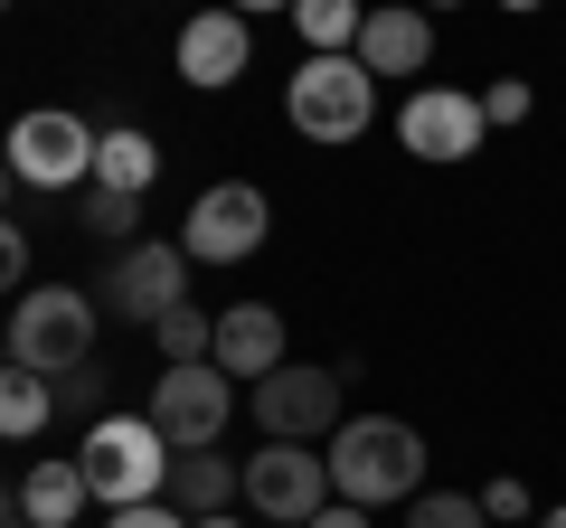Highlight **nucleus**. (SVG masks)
Instances as JSON below:
<instances>
[{
  "instance_id": "obj_1",
  "label": "nucleus",
  "mask_w": 566,
  "mask_h": 528,
  "mask_svg": "<svg viewBox=\"0 0 566 528\" xmlns=\"http://www.w3.org/2000/svg\"><path fill=\"white\" fill-rule=\"evenodd\" d=\"M322 463H331V500L406 509L424 490V434L406 425V415H349V425L322 444Z\"/></svg>"
},
{
  "instance_id": "obj_2",
  "label": "nucleus",
  "mask_w": 566,
  "mask_h": 528,
  "mask_svg": "<svg viewBox=\"0 0 566 528\" xmlns=\"http://www.w3.org/2000/svg\"><path fill=\"white\" fill-rule=\"evenodd\" d=\"M170 434L151 425V415H95L76 444V472L85 490H95L104 509H133V500H170Z\"/></svg>"
},
{
  "instance_id": "obj_3",
  "label": "nucleus",
  "mask_w": 566,
  "mask_h": 528,
  "mask_svg": "<svg viewBox=\"0 0 566 528\" xmlns=\"http://www.w3.org/2000/svg\"><path fill=\"white\" fill-rule=\"evenodd\" d=\"M283 123L303 133V142H322V151H340V142H359L368 123H378V76H368L359 57H303L293 76H283Z\"/></svg>"
},
{
  "instance_id": "obj_4",
  "label": "nucleus",
  "mask_w": 566,
  "mask_h": 528,
  "mask_svg": "<svg viewBox=\"0 0 566 528\" xmlns=\"http://www.w3.org/2000/svg\"><path fill=\"white\" fill-rule=\"evenodd\" d=\"M245 415H255L264 444H331L349 425V368H293L283 359L274 378L245 387Z\"/></svg>"
},
{
  "instance_id": "obj_5",
  "label": "nucleus",
  "mask_w": 566,
  "mask_h": 528,
  "mask_svg": "<svg viewBox=\"0 0 566 528\" xmlns=\"http://www.w3.org/2000/svg\"><path fill=\"white\" fill-rule=\"evenodd\" d=\"M10 359L39 368V378H66V368L95 359V293L76 284H29L10 303Z\"/></svg>"
},
{
  "instance_id": "obj_6",
  "label": "nucleus",
  "mask_w": 566,
  "mask_h": 528,
  "mask_svg": "<svg viewBox=\"0 0 566 528\" xmlns=\"http://www.w3.org/2000/svg\"><path fill=\"white\" fill-rule=\"evenodd\" d=\"M0 161L20 170V189H48V199H66V189L95 180V123L66 114V104H29V114L0 133Z\"/></svg>"
},
{
  "instance_id": "obj_7",
  "label": "nucleus",
  "mask_w": 566,
  "mask_h": 528,
  "mask_svg": "<svg viewBox=\"0 0 566 528\" xmlns=\"http://www.w3.org/2000/svg\"><path fill=\"white\" fill-rule=\"evenodd\" d=\"M264 236H274V199H264L255 180H208L199 199H189V218H180L189 264H245Z\"/></svg>"
},
{
  "instance_id": "obj_8",
  "label": "nucleus",
  "mask_w": 566,
  "mask_h": 528,
  "mask_svg": "<svg viewBox=\"0 0 566 528\" xmlns=\"http://www.w3.org/2000/svg\"><path fill=\"white\" fill-rule=\"evenodd\" d=\"M151 425L170 434V453H208L227 434V415H237V378H227L218 359H189V368H161L151 378Z\"/></svg>"
},
{
  "instance_id": "obj_9",
  "label": "nucleus",
  "mask_w": 566,
  "mask_h": 528,
  "mask_svg": "<svg viewBox=\"0 0 566 528\" xmlns=\"http://www.w3.org/2000/svg\"><path fill=\"white\" fill-rule=\"evenodd\" d=\"M245 509H255L264 528H312L331 509L322 444H264V453H245Z\"/></svg>"
},
{
  "instance_id": "obj_10",
  "label": "nucleus",
  "mask_w": 566,
  "mask_h": 528,
  "mask_svg": "<svg viewBox=\"0 0 566 528\" xmlns=\"http://www.w3.org/2000/svg\"><path fill=\"white\" fill-rule=\"evenodd\" d=\"M95 303L151 330L161 311L189 303V245H170V236H133V245H114V264H104V293H95Z\"/></svg>"
},
{
  "instance_id": "obj_11",
  "label": "nucleus",
  "mask_w": 566,
  "mask_h": 528,
  "mask_svg": "<svg viewBox=\"0 0 566 528\" xmlns=\"http://www.w3.org/2000/svg\"><path fill=\"white\" fill-rule=\"evenodd\" d=\"M397 142L416 151V161L453 170V161H472V151L491 142V114H482V95H463V85H416V95L397 104Z\"/></svg>"
},
{
  "instance_id": "obj_12",
  "label": "nucleus",
  "mask_w": 566,
  "mask_h": 528,
  "mask_svg": "<svg viewBox=\"0 0 566 528\" xmlns=\"http://www.w3.org/2000/svg\"><path fill=\"white\" fill-rule=\"evenodd\" d=\"M180 85H199V95H218V85H237L245 66H255V20L245 10H227V0H208V10H189L180 20Z\"/></svg>"
},
{
  "instance_id": "obj_13",
  "label": "nucleus",
  "mask_w": 566,
  "mask_h": 528,
  "mask_svg": "<svg viewBox=\"0 0 566 528\" xmlns=\"http://www.w3.org/2000/svg\"><path fill=\"white\" fill-rule=\"evenodd\" d=\"M349 57H359L368 76H424V66H434V10H416V0H368Z\"/></svg>"
},
{
  "instance_id": "obj_14",
  "label": "nucleus",
  "mask_w": 566,
  "mask_h": 528,
  "mask_svg": "<svg viewBox=\"0 0 566 528\" xmlns=\"http://www.w3.org/2000/svg\"><path fill=\"white\" fill-rule=\"evenodd\" d=\"M283 340H293V330H283L274 303H227V311H218V349H208V359H218L227 378L255 387V378H274V368H283Z\"/></svg>"
},
{
  "instance_id": "obj_15",
  "label": "nucleus",
  "mask_w": 566,
  "mask_h": 528,
  "mask_svg": "<svg viewBox=\"0 0 566 528\" xmlns=\"http://www.w3.org/2000/svg\"><path fill=\"white\" fill-rule=\"evenodd\" d=\"M151 180H161V142H151L142 123H95V189L142 199Z\"/></svg>"
},
{
  "instance_id": "obj_16",
  "label": "nucleus",
  "mask_w": 566,
  "mask_h": 528,
  "mask_svg": "<svg viewBox=\"0 0 566 528\" xmlns=\"http://www.w3.org/2000/svg\"><path fill=\"white\" fill-rule=\"evenodd\" d=\"M85 500H95V490H85L76 453H66V463H29V472H20V519H29V528H76Z\"/></svg>"
},
{
  "instance_id": "obj_17",
  "label": "nucleus",
  "mask_w": 566,
  "mask_h": 528,
  "mask_svg": "<svg viewBox=\"0 0 566 528\" xmlns=\"http://www.w3.org/2000/svg\"><path fill=\"white\" fill-rule=\"evenodd\" d=\"M237 490H245V463H227L218 444L170 463V509H189V519H208V509H237Z\"/></svg>"
},
{
  "instance_id": "obj_18",
  "label": "nucleus",
  "mask_w": 566,
  "mask_h": 528,
  "mask_svg": "<svg viewBox=\"0 0 566 528\" xmlns=\"http://www.w3.org/2000/svg\"><path fill=\"white\" fill-rule=\"evenodd\" d=\"M48 425H57V378L0 359V444H29V434H48Z\"/></svg>"
},
{
  "instance_id": "obj_19",
  "label": "nucleus",
  "mask_w": 566,
  "mask_h": 528,
  "mask_svg": "<svg viewBox=\"0 0 566 528\" xmlns=\"http://www.w3.org/2000/svg\"><path fill=\"white\" fill-rule=\"evenodd\" d=\"M283 20L303 29V57H340V47H359V20H368V0H293Z\"/></svg>"
},
{
  "instance_id": "obj_20",
  "label": "nucleus",
  "mask_w": 566,
  "mask_h": 528,
  "mask_svg": "<svg viewBox=\"0 0 566 528\" xmlns=\"http://www.w3.org/2000/svg\"><path fill=\"white\" fill-rule=\"evenodd\" d=\"M151 349H161V368H189V359H208V349H218V311H199V303L161 311V321H151Z\"/></svg>"
},
{
  "instance_id": "obj_21",
  "label": "nucleus",
  "mask_w": 566,
  "mask_h": 528,
  "mask_svg": "<svg viewBox=\"0 0 566 528\" xmlns=\"http://www.w3.org/2000/svg\"><path fill=\"white\" fill-rule=\"evenodd\" d=\"M76 226H85V236H104V245H133V226H142V199H123V189H95V180H85V208H76Z\"/></svg>"
},
{
  "instance_id": "obj_22",
  "label": "nucleus",
  "mask_w": 566,
  "mask_h": 528,
  "mask_svg": "<svg viewBox=\"0 0 566 528\" xmlns=\"http://www.w3.org/2000/svg\"><path fill=\"white\" fill-rule=\"evenodd\" d=\"M406 528H491V519H482V490H416Z\"/></svg>"
},
{
  "instance_id": "obj_23",
  "label": "nucleus",
  "mask_w": 566,
  "mask_h": 528,
  "mask_svg": "<svg viewBox=\"0 0 566 528\" xmlns=\"http://www.w3.org/2000/svg\"><path fill=\"white\" fill-rule=\"evenodd\" d=\"M482 519H501V528L538 519V490H528V482H510V472H501V482H482Z\"/></svg>"
},
{
  "instance_id": "obj_24",
  "label": "nucleus",
  "mask_w": 566,
  "mask_h": 528,
  "mask_svg": "<svg viewBox=\"0 0 566 528\" xmlns=\"http://www.w3.org/2000/svg\"><path fill=\"white\" fill-rule=\"evenodd\" d=\"M528 104H538V95H528L520 76H491V85H482V114H491V133H510V123H528Z\"/></svg>"
},
{
  "instance_id": "obj_25",
  "label": "nucleus",
  "mask_w": 566,
  "mask_h": 528,
  "mask_svg": "<svg viewBox=\"0 0 566 528\" xmlns=\"http://www.w3.org/2000/svg\"><path fill=\"white\" fill-rule=\"evenodd\" d=\"M95 397H104V368H95V359L57 378V415H85V425H95Z\"/></svg>"
},
{
  "instance_id": "obj_26",
  "label": "nucleus",
  "mask_w": 566,
  "mask_h": 528,
  "mask_svg": "<svg viewBox=\"0 0 566 528\" xmlns=\"http://www.w3.org/2000/svg\"><path fill=\"white\" fill-rule=\"evenodd\" d=\"M0 293H29V226L0 218Z\"/></svg>"
},
{
  "instance_id": "obj_27",
  "label": "nucleus",
  "mask_w": 566,
  "mask_h": 528,
  "mask_svg": "<svg viewBox=\"0 0 566 528\" xmlns=\"http://www.w3.org/2000/svg\"><path fill=\"white\" fill-rule=\"evenodd\" d=\"M104 528H189V509H170V500H133V509H114Z\"/></svg>"
},
{
  "instance_id": "obj_28",
  "label": "nucleus",
  "mask_w": 566,
  "mask_h": 528,
  "mask_svg": "<svg viewBox=\"0 0 566 528\" xmlns=\"http://www.w3.org/2000/svg\"><path fill=\"white\" fill-rule=\"evenodd\" d=\"M312 528H368V509H359V500H331V509H322Z\"/></svg>"
},
{
  "instance_id": "obj_29",
  "label": "nucleus",
  "mask_w": 566,
  "mask_h": 528,
  "mask_svg": "<svg viewBox=\"0 0 566 528\" xmlns=\"http://www.w3.org/2000/svg\"><path fill=\"white\" fill-rule=\"evenodd\" d=\"M227 10H245V20H264V10H293V0H227Z\"/></svg>"
},
{
  "instance_id": "obj_30",
  "label": "nucleus",
  "mask_w": 566,
  "mask_h": 528,
  "mask_svg": "<svg viewBox=\"0 0 566 528\" xmlns=\"http://www.w3.org/2000/svg\"><path fill=\"white\" fill-rule=\"evenodd\" d=\"M0 528H20V490L10 482H0Z\"/></svg>"
},
{
  "instance_id": "obj_31",
  "label": "nucleus",
  "mask_w": 566,
  "mask_h": 528,
  "mask_svg": "<svg viewBox=\"0 0 566 528\" xmlns=\"http://www.w3.org/2000/svg\"><path fill=\"white\" fill-rule=\"evenodd\" d=\"M189 528H245V519H237V509H208V519H189Z\"/></svg>"
},
{
  "instance_id": "obj_32",
  "label": "nucleus",
  "mask_w": 566,
  "mask_h": 528,
  "mask_svg": "<svg viewBox=\"0 0 566 528\" xmlns=\"http://www.w3.org/2000/svg\"><path fill=\"white\" fill-rule=\"evenodd\" d=\"M10 189H20V170H10V161H0V218H10Z\"/></svg>"
},
{
  "instance_id": "obj_33",
  "label": "nucleus",
  "mask_w": 566,
  "mask_h": 528,
  "mask_svg": "<svg viewBox=\"0 0 566 528\" xmlns=\"http://www.w3.org/2000/svg\"><path fill=\"white\" fill-rule=\"evenodd\" d=\"M528 528H566V500H557V509H538V519H528Z\"/></svg>"
},
{
  "instance_id": "obj_34",
  "label": "nucleus",
  "mask_w": 566,
  "mask_h": 528,
  "mask_svg": "<svg viewBox=\"0 0 566 528\" xmlns=\"http://www.w3.org/2000/svg\"><path fill=\"white\" fill-rule=\"evenodd\" d=\"M501 10H520V20H528V10H547V0H501Z\"/></svg>"
},
{
  "instance_id": "obj_35",
  "label": "nucleus",
  "mask_w": 566,
  "mask_h": 528,
  "mask_svg": "<svg viewBox=\"0 0 566 528\" xmlns=\"http://www.w3.org/2000/svg\"><path fill=\"white\" fill-rule=\"evenodd\" d=\"M416 10H463V0H416Z\"/></svg>"
},
{
  "instance_id": "obj_36",
  "label": "nucleus",
  "mask_w": 566,
  "mask_h": 528,
  "mask_svg": "<svg viewBox=\"0 0 566 528\" xmlns=\"http://www.w3.org/2000/svg\"><path fill=\"white\" fill-rule=\"evenodd\" d=\"M0 359H10V311H0Z\"/></svg>"
},
{
  "instance_id": "obj_37",
  "label": "nucleus",
  "mask_w": 566,
  "mask_h": 528,
  "mask_svg": "<svg viewBox=\"0 0 566 528\" xmlns=\"http://www.w3.org/2000/svg\"><path fill=\"white\" fill-rule=\"evenodd\" d=\"M0 10H10V0H0Z\"/></svg>"
}]
</instances>
